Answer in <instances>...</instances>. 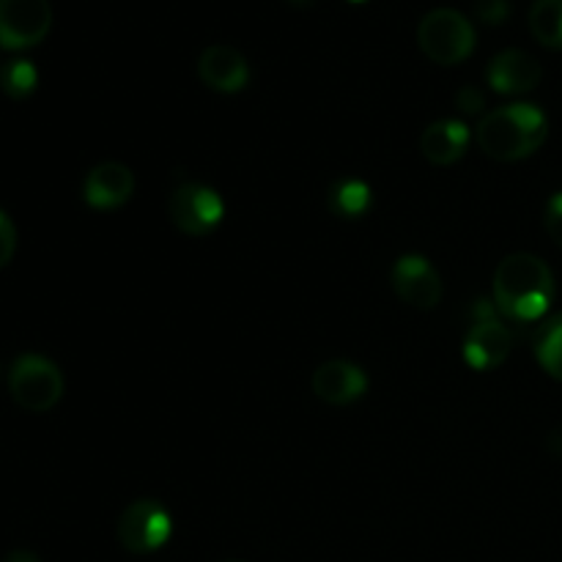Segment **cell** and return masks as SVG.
I'll return each mask as SVG.
<instances>
[{"mask_svg":"<svg viewBox=\"0 0 562 562\" xmlns=\"http://www.w3.org/2000/svg\"><path fill=\"white\" fill-rule=\"evenodd\" d=\"M456 104H459L461 113L477 115L483 110V104H486V97H483L481 88L464 86L459 93H456Z\"/></svg>","mask_w":562,"mask_h":562,"instance_id":"obj_22","label":"cell"},{"mask_svg":"<svg viewBox=\"0 0 562 562\" xmlns=\"http://www.w3.org/2000/svg\"><path fill=\"white\" fill-rule=\"evenodd\" d=\"M198 75L212 91L239 93L250 82V66L236 47L228 44H212L198 58Z\"/></svg>","mask_w":562,"mask_h":562,"instance_id":"obj_12","label":"cell"},{"mask_svg":"<svg viewBox=\"0 0 562 562\" xmlns=\"http://www.w3.org/2000/svg\"><path fill=\"white\" fill-rule=\"evenodd\" d=\"M543 225H547V234L552 236V241L562 247V190L554 192L547 201V209H543Z\"/></svg>","mask_w":562,"mask_h":562,"instance_id":"obj_20","label":"cell"},{"mask_svg":"<svg viewBox=\"0 0 562 562\" xmlns=\"http://www.w3.org/2000/svg\"><path fill=\"white\" fill-rule=\"evenodd\" d=\"M291 3L302 5V9H307V5H313V3H316V0H291Z\"/></svg>","mask_w":562,"mask_h":562,"instance_id":"obj_24","label":"cell"},{"mask_svg":"<svg viewBox=\"0 0 562 562\" xmlns=\"http://www.w3.org/2000/svg\"><path fill=\"white\" fill-rule=\"evenodd\" d=\"M333 214L344 220H360L366 217L368 209L373 206V192L366 181L360 179H340L335 181L333 190L327 195Z\"/></svg>","mask_w":562,"mask_h":562,"instance_id":"obj_15","label":"cell"},{"mask_svg":"<svg viewBox=\"0 0 562 562\" xmlns=\"http://www.w3.org/2000/svg\"><path fill=\"white\" fill-rule=\"evenodd\" d=\"M486 77L488 86L503 97H521V93L536 91L543 69L538 58H532L525 49H503L492 58Z\"/></svg>","mask_w":562,"mask_h":562,"instance_id":"obj_10","label":"cell"},{"mask_svg":"<svg viewBox=\"0 0 562 562\" xmlns=\"http://www.w3.org/2000/svg\"><path fill=\"white\" fill-rule=\"evenodd\" d=\"M554 302V274L532 252H510L494 272V305L519 324L541 322Z\"/></svg>","mask_w":562,"mask_h":562,"instance_id":"obj_1","label":"cell"},{"mask_svg":"<svg viewBox=\"0 0 562 562\" xmlns=\"http://www.w3.org/2000/svg\"><path fill=\"white\" fill-rule=\"evenodd\" d=\"M549 137V119L538 104L514 102L492 110L477 124V146L497 162L532 157Z\"/></svg>","mask_w":562,"mask_h":562,"instance_id":"obj_2","label":"cell"},{"mask_svg":"<svg viewBox=\"0 0 562 562\" xmlns=\"http://www.w3.org/2000/svg\"><path fill=\"white\" fill-rule=\"evenodd\" d=\"M538 366L552 379L562 382V313L552 316L536 335Z\"/></svg>","mask_w":562,"mask_h":562,"instance_id":"obj_17","label":"cell"},{"mask_svg":"<svg viewBox=\"0 0 562 562\" xmlns=\"http://www.w3.org/2000/svg\"><path fill=\"white\" fill-rule=\"evenodd\" d=\"M53 27L49 0H0V47L27 49Z\"/></svg>","mask_w":562,"mask_h":562,"instance_id":"obj_8","label":"cell"},{"mask_svg":"<svg viewBox=\"0 0 562 562\" xmlns=\"http://www.w3.org/2000/svg\"><path fill=\"white\" fill-rule=\"evenodd\" d=\"M16 250V228L3 212H0V269L14 258Z\"/></svg>","mask_w":562,"mask_h":562,"instance_id":"obj_21","label":"cell"},{"mask_svg":"<svg viewBox=\"0 0 562 562\" xmlns=\"http://www.w3.org/2000/svg\"><path fill=\"white\" fill-rule=\"evenodd\" d=\"M393 289L406 305L431 311L442 300V278L423 256H401L393 267Z\"/></svg>","mask_w":562,"mask_h":562,"instance_id":"obj_9","label":"cell"},{"mask_svg":"<svg viewBox=\"0 0 562 562\" xmlns=\"http://www.w3.org/2000/svg\"><path fill=\"white\" fill-rule=\"evenodd\" d=\"M313 393L333 406H349L360 401L368 390V376L360 366L349 360H329L313 371Z\"/></svg>","mask_w":562,"mask_h":562,"instance_id":"obj_11","label":"cell"},{"mask_svg":"<svg viewBox=\"0 0 562 562\" xmlns=\"http://www.w3.org/2000/svg\"><path fill=\"white\" fill-rule=\"evenodd\" d=\"M38 71L31 60H9L0 71V86H3V93L11 99H27L33 91H36Z\"/></svg>","mask_w":562,"mask_h":562,"instance_id":"obj_18","label":"cell"},{"mask_svg":"<svg viewBox=\"0 0 562 562\" xmlns=\"http://www.w3.org/2000/svg\"><path fill=\"white\" fill-rule=\"evenodd\" d=\"M135 192V176L121 162H99L88 170L82 181V198L91 209L110 212V209L124 206Z\"/></svg>","mask_w":562,"mask_h":562,"instance_id":"obj_13","label":"cell"},{"mask_svg":"<svg viewBox=\"0 0 562 562\" xmlns=\"http://www.w3.org/2000/svg\"><path fill=\"white\" fill-rule=\"evenodd\" d=\"M349 3H366V0H349Z\"/></svg>","mask_w":562,"mask_h":562,"instance_id":"obj_25","label":"cell"},{"mask_svg":"<svg viewBox=\"0 0 562 562\" xmlns=\"http://www.w3.org/2000/svg\"><path fill=\"white\" fill-rule=\"evenodd\" d=\"M115 532L130 554H151L170 541L173 519L159 499H135L124 508Z\"/></svg>","mask_w":562,"mask_h":562,"instance_id":"obj_6","label":"cell"},{"mask_svg":"<svg viewBox=\"0 0 562 562\" xmlns=\"http://www.w3.org/2000/svg\"><path fill=\"white\" fill-rule=\"evenodd\" d=\"M470 333L464 338V360L472 371H494L503 366L514 349V333L499 322V311L494 302H475Z\"/></svg>","mask_w":562,"mask_h":562,"instance_id":"obj_5","label":"cell"},{"mask_svg":"<svg viewBox=\"0 0 562 562\" xmlns=\"http://www.w3.org/2000/svg\"><path fill=\"white\" fill-rule=\"evenodd\" d=\"M530 31L543 47L562 49V0H536L530 9Z\"/></svg>","mask_w":562,"mask_h":562,"instance_id":"obj_16","label":"cell"},{"mask_svg":"<svg viewBox=\"0 0 562 562\" xmlns=\"http://www.w3.org/2000/svg\"><path fill=\"white\" fill-rule=\"evenodd\" d=\"M9 393L25 412H49L64 395V376L47 357L22 355L11 366Z\"/></svg>","mask_w":562,"mask_h":562,"instance_id":"obj_4","label":"cell"},{"mask_svg":"<svg viewBox=\"0 0 562 562\" xmlns=\"http://www.w3.org/2000/svg\"><path fill=\"white\" fill-rule=\"evenodd\" d=\"M168 217L181 234L209 236L220 228L225 217V203L217 190L206 184L176 187L168 201Z\"/></svg>","mask_w":562,"mask_h":562,"instance_id":"obj_7","label":"cell"},{"mask_svg":"<svg viewBox=\"0 0 562 562\" xmlns=\"http://www.w3.org/2000/svg\"><path fill=\"white\" fill-rule=\"evenodd\" d=\"M417 42L428 60L442 66L461 64L475 49V27L456 9H434L417 27Z\"/></svg>","mask_w":562,"mask_h":562,"instance_id":"obj_3","label":"cell"},{"mask_svg":"<svg viewBox=\"0 0 562 562\" xmlns=\"http://www.w3.org/2000/svg\"><path fill=\"white\" fill-rule=\"evenodd\" d=\"M475 16L486 25H503L510 16L508 0H475Z\"/></svg>","mask_w":562,"mask_h":562,"instance_id":"obj_19","label":"cell"},{"mask_svg":"<svg viewBox=\"0 0 562 562\" xmlns=\"http://www.w3.org/2000/svg\"><path fill=\"white\" fill-rule=\"evenodd\" d=\"M467 148H470V126L464 121H434L420 135V151L426 154L428 162L439 165V168L459 162L467 154Z\"/></svg>","mask_w":562,"mask_h":562,"instance_id":"obj_14","label":"cell"},{"mask_svg":"<svg viewBox=\"0 0 562 562\" xmlns=\"http://www.w3.org/2000/svg\"><path fill=\"white\" fill-rule=\"evenodd\" d=\"M3 562H42V560H38L33 552H27V549H16V552L5 554Z\"/></svg>","mask_w":562,"mask_h":562,"instance_id":"obj_23","label":"cell"}]
</instances>
